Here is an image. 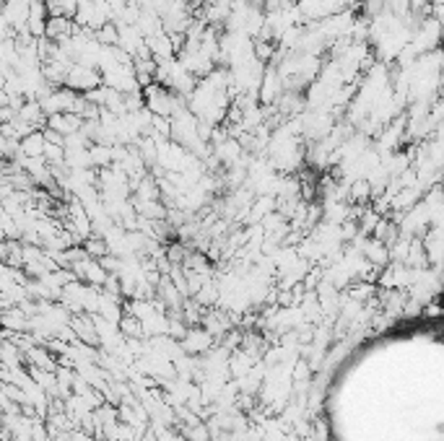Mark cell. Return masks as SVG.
I'll list each match as a JSON object with an SVG mask.
<instances>
[{"label": "cell", "instance_id": "6da1fadb", "mask_svg": "<svg viewBox=\"0 0 444 441\" xmlns=\"http://www.w3.org/2000/svg\"><path fill=\"white\" fill-rule=\"evenodd\" d=\"M65 88H71L76 94H86L91 88L102 86V75H99L97 68H86V65H78L73 63L65 73Z\"/></svg>", "mask_w": 444, "mask_h": 441}, {"label": "cell", "instance_id": "7a4b0ae2", "mask_svg": "<svg viewBox=\"0 0 444 441\" xmlns=\"http://www.w3.org/2000/svg\"><path fill=\"white\" fill-rule=\"evenodd\" d=\"M145 47H148V55L154 57V63H167L172 57L177 55L174 52V44H172V37L167 32H159L154 37H145Z\"/></svg>", "mask_w": 444, "mask_h": 441}, {"label": "cell", "instance_id": "3957f363", "mask_svg": "<svg viewBox=\"0 0 444 441\" xmlns=\"http://www.w3.org/2000/svg\"><path fill=\"white\" fill-rule=\"evenodd\" d=\"M0 327L8 330V335H26L32 330V317H26L18 306H8V312H0Z\"/></svg>", "mask_w": 444, "mask_h": 441}, {"label": "cell", "instance_id": "277c9868", "mask_svg": "<svg viewBox=\"0 0 444 441\" xmlns=\"http://www.w3.org/2000/svg\"><path fill=\"white\" fill-rule=\"evenodd\" d=\"M47 128L60 133V135H71V133H78L83 128V120L78 114L73 112H60V114H49L47 117Z\"/></svg>", "mask_w": 444, "mask_h": 441}, {"label": "cell", "instance_id": "5b68a950", "mask_svg": "<svg viewBox=\"0 0 444 441\" xmlns=\"http://www.w3.org/2000/svg\"><path fill=\"white\" fill-rule=\"evenodd\" d=\"M16 117H18V120L29 122V125H34L37 130H44V128H47V114L42 112V104L37 102V99H26L24 104L18 107Z\"/></svg>", "mask_w": 444, "mask_h": 441}, {"label": "cell", "instance_id": "8992f818", "mask_svg": "<svg viewBox=\"0 0 444 441\" xmlns=\"http://www.w3.org/2000/svg\"><path fill=\"white\" fill-rule=\"evenodd\" d=\"M179 343L185 353H205L213 345V335H208L205 330H187Z\"/></svg>", "mask_w": 444, "mask_h": 441}, {"label": "cell", "instance_id": "52a82bcc", "mask_svg": "<svg viewBox=\"0 0 444 441\" xmlns=\"http://www.w3.org/2000/svg\"><path fill=\"white\" fill-rule=\"evenodd\" d=\"M73 32V18L65 16H47V26H44V37L49 42H65L71 40Z\"/></svg>", "mask_w": 444, "mask_h": 441}, {"label": "cell", "instance_id": "ba28073f", "mask_svg": "<svg viewBox=\"0 0 444 441\" xmlns=\"http://www.w3.org/2000/svg\"><path fill=\"white\" fill-rule=\"evenodd\" d=\"M18 151H21V156H29V159L42 156V151H44V135H42V130H34V133H29L26 138H21V140H18Z\"/></svg>", "mask_w": 444, "mask_h": 441}, {"label": "cell", "instance_id": "9c48e42d", "mask_svg": "<svg viewBox=\"0 0 444 441\" xmlns=\"http://www.w3.org/2000/svg\"><path fill=\"white\" fill-rule=\"evenodd\" d=\"M89 156H91V167L94 169H107L112 164V145L89 143Z\"/></svg>", "mask_w": 444, "mask_h": 441}, {"label": "cell", "instance_id": "30bf717a", "mask_svg": "<svg viewBox=\"0 0 444 441\" xmlns=\"http://www.w3.org/2000/svg\"><path fill=\"white\" fill-rule=\"evenodd\" d=\"M348 200L351 203H369L372 200V187H369V182H366L364 176H359V179H354V182L348 185Z\"/></svg>", "mask_w": 444, "mask_h": 441}, {"label": "cell", "instance_id": "8fae6325", "mask_svg": "<svg viewBox=\"0 0 444 441\" xmlns=\"http://www.w3.org/2000/svg\"><path fill=\"white\" fill-rule=\"evenodd\" d=\"M83 252L89 257H107L109 255V247H107V241H104V236H86L83 239Z\"/></svg>", "mask_w": 444, "mask_h": 441}, {"label": "cell", "instance_id": "7c38bea8", "mask_svg": "<svg viewBox=\"0 0 444 441\" xmlns=\"http://www.w3.org/2000/svg\"><path fill=\"white\" fill-rule=\"evenodd\" d=\"M94 40L102 44V47H117V26L112 21H107L104 26H99L94 32Z\"/></svg>", "mask_w": 444, "mask_h": 441}, {"label": "cell", "instance_id": "4fadbf2b", "mask_svg": "<svg viewBox=\"0 0 444 441\" xmlns=\"http://www.w3.org/2000/svg\"><path fill=\"white\" fill-rule=\"evenodd\" d=\"M42 159L47 161L49 167H63V164H65V148L60 143H47V140H44Z\"/></svg>", "mask_w": 444, "mask_h": 441}, {"label": "cell", "instance_id": "5bb4252c", "mask_svg": "<svg viewBox=\"0 0 444 441\" xmlns=\"http://www.w3.org/2000/svg\"><path fill=\"white\" fill-rule=\"evenodd\" d=\"M13 117H16V112L11 107H0V125H8Z\"/></svg>", "mask_w": 444, "mask_h": 441}, {"label": "cell", "instance_id": "9a60e30c", "mask_svg": "<svg viewBox=\"0 0 444 441\" xmlns=\"http://www.w3.org/2000/svg\"><path fill=\"white\" fill-rule=\"evenodd\" d=\"M6 75H8V71H6V68H0V88L6 86Z\"/></svg>", "mask_w": 444, "mask_h": 441}, {"label": "cell", "instance_id": "2e32d148", "mask_svg": "<svg viewBox=\"0 0 444 441\" xmlns=\"http://www.w3.org/2000/svg\"><path fill=\"white\" fill-rule=\"evenodd\" d=\"M0 241H6V234H3V231H0Z\"/></svg>", "mask_w": 444, "mask_h": 441}]
</instances>
